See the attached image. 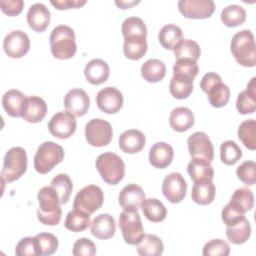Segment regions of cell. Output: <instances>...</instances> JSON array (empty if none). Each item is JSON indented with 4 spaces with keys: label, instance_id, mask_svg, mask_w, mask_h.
Wrapping results in <instances>:
<instances>
[{
    "label": "cell",
    "instance_id": "816d5d0a",
    "mask_svg": "<svg viewBox=\"0 0 256 256\" xmlns=\"http://www.w3.org/2000/svg\"><path fill=\"white\" fill-rule=\"evenodd\" d=\"M72 253L75 256H93L96 254V246L90 239L80 238L74 243Z\"/></svg>",
    "mask_w": 256,
    "mask_h": 256
},
{
    "label": "cell",
    "instance_id": "74e56055",
    "mask_svg": "<svg viewBox=\"0 0 256 256\" xmlns=\"http://www.w3.org/2000/svg\"><path fill=\"white\" fill-rule=\"evenodd\" d=\"M173 51L176 59H190L196 62L201 54L200 46L191 39H182Z\"/></svg>",
    "mask_w": 256,
    "mask_h": 256
},
{
    "label": "cell",
    "instance_id": "681fc988",
    "mask_svg": "<svg viewBox=\"0 0 256 256\" xmlns=\"http://www.w3.org/2000/svg\"><path fill=\"white\" fill-rule=\"evenodd\" d=\"M240 181L246 185H254L256 181V164L254 161H244L236 170Z\"/></svg>",
    "mask_w": 256,
    "mask_h": 256
},
{
    "label": "cell",
    "instance_id": "7c38bea8",
    "mask_svg": "<svg viewBox=\"0 0 256 256\" xmlns=\"http://www.w3.org/2000/svg\"><path fill=\"white\" fill-rule=\"evenodd\" d=\"M178 9L186 18L206 19L214 13L215 3L212 0H180Z\"/></svg>",
    "mask_w": 256,
    "mask_h": 256
},
{
    "label": "cell",
    "instance_id": "6da1fadb",
    "mask_svg": "<svg viewBox=\"0 0 256 256\" xmlns=\"http://www.w3.org/2000/svg\"><path fill=\"white\" fill-rule=\"evenodd\" d=\"M37 199L39 203L37 210L38 220L44 225H57L61 220L62 210L56 191L51 186H45L38 191Z\"/></svg>",
    "mask_w": 256,
    "mask_h": 256
},
{
    "label": "cell",
    "instance_id": "3957f363",
    "mask_svg": "<svg viewBox=\"0 0 256 256\" xmlns=\"http://www.w3.org/2000/svg\"><path fill=\"white\" fill-rule=\"evenodd\" d=\"M49 41L51 53L57 59H70L76 53L75 33L73 29L67 25L55 27L50 34Z\"/></svg>",
    "mask_w": 256,
    "mask_h": 256
},
{
    "label": "cell",
    "instance_id": "ba28073f",
    "mask_svg": "<svg viewBox=\"0 0 256 256\" xmlns=\"http://www.w3.org/2000/svg\"><path fill=\"white\" fill-rule=\"evenodd\" d=\"M119 227L124 241L129 245H137L144 238V228L137 211H123L119 215Z\"/></svg>",
    "mask_w": 256,
    "mask_h": 256
},
{
    "label": "cell",
    "instance_id": "b9f144b4",
    "mask_svg": "<svg viewBox=\"0 0 256 256\" xmlns=\"http://www.w3.org/2000/svg\"><path fill=\"white\" fill-rule=\"evenodd\" d=\"M121 32L124 38L136 37V36H147V28L144 21L136 16L126 18L121 27Z\"/></svg>",
    "mask_w": 256,
    "mask_h": 256
},
{
    "label": "cell",
    "instance_id": "f35d334b",
    "mask_svg": "<svg viewBox=\"0 0 256 256\" xmlns=\"http://www.w3.org/2000/svg\"><path fill=\"white\" fill-rule=\"evenodd\" d=\"M90 225V215L76 209H73L67 214L64 222L65 228L72 232L84 231Z\"/></svg>",
    "mask_w": 256,
    "mask_h": 256
},
{
    "label": "cell",
    "instance_id": "5b68a950",
    "mask_svg": "<svg viewBox=\"0 0 256 256\" xmlns=\"http://www.w3.org/2000/svg\"><path fill=\"white\" fill-rule=\"evenodd\" d=\"M200 88L208 95L209 103L215 108H221L229 101L230 89L215 72H208L202 77Z\"/></svg>",
    "mask_w": 256,
    "mask_h": 256
},
{
    "label": "cell",
    "instance_id": "c3c4849f",
    "mask_svg": "<svg viewBox=\"0 0 256 256\" xmlns=\"http://www.w3.org/2000/svg\"><path fill=\"white\" fill-rule=\"evenodd\" d=\"M230 253L228 243L222 239H213L207 242L203 247L202 254L204 256H227Z\"/></svg>",
    "mask_w": 256,
    "mask_h": 256
},
{
    "label": "cell",
    "instance_id": "7bdbcfd3",
    "mask_svg": "<svg viewBox=\"0 0 256 256\" xmlns=\"http://www.w3.org/2000/svg\"><path fill=\"white\" fill-rule=\"evenodd\" d=\"M34 237L36 239L38 255L47 256L52 255L56 252L59 243L57 237L54 234L42 232Z\"/></svg>",
    "mask_w": 256,
    "mask_h": 256
},
{
    "label": "cell",
    "instance_id": "f6af8a7d",
    "mask_svg": "<svg viewBox=\"0 0 256 256\" xmlns=\"http://www.w3.org/2000/svg\"><path fill=\"white\" fill-rule=\"evenodd\" d=\"M230 202L240 208L243 212H247L253 208L254 196L249 188L242 187L234 191Z\"/></svg>",
    "mask_w": 256,
    "mask_h": 256
},
{
    "label": "cell",
    "instance_id": "52a82bcc",
    "mask_svg": "<svg viewBox=\"0 0 256 256\" xmlns=\"http://www.w3.org/2000/svg\"><path fill=\"white\" fill-rule=\"evenodd\" d=\"M27 169V154L22 147L9 149L3 160L1 178L3 182H13L19 179Z\"/></svg>",
    "mask_w": 256,
    "mask_h": 256
},
{
    "label": "cell",
    "instance_id": "4316f807",
    "mask_svg": "<svg viewBox=\"0 0 256 256\" xmlns=\"http://www.w3.org/2000/svg\"><path fill=\"white\" fill-rule=\"evenodd\" d=\"M193 112L187 107L174 108L169 116L170 126L177 132H184L194 125Z\"/></svg>",
    "mask_w": 256,
    "mask_h": 256
},
{
    "label": "cell",
    "instance_id": "ab89813d",
    "mask_svg": "<svg viewBox=\"0 0 256 256\" xmlns=\"http://www.w3.org/2000/svg\"><path fill=\"white\" fill-rule=\"evenodd\" d=\"M50 186L56 191L61 204H65L68 202L72 193L73 184L70 177L67 174L60 173L56 175L52 179Z\"/></svg>",
    "mask_w": 256,
    "mask_h": 256
},
{
    "label": "cell",
    "instance_id": "4fadbf2b",
    "mask_svg": "<svg viewBox=\"0 0 256 256\" xmlns=\"http://www.w3.org/2000/svg\"><path fill=\"white\" fill-rule=\"evenodd\" d=\"M189 154L192 158H200L211 162L214 158V147L208 135L204 132H195L187 139Z\"/></svg>",
    "mask_w": 256,
    "mask_h": 256
},
{
    "label": "cell",
    "instance_id": "603a6c76",
    "mask_svg": "<svg viewBox=\"0 0 256 256\" xmlns=\"http://www.w3.org/2000/svg\"><path fill=\"white\" fill-rule=\"evenodd\" d=\"M174 157V151L171 145L165 142H157L152 145L149 151L150 164L159 169L168 167Z\"/></svg>",
    "mask_w": 256,
    "mask_h": 256
},
{
    "label": "cell",
    "instance_id": "277c9868",
    "mask_svg": "<svg viewBox=\"0 0 256 256\" xmlns=\"http://www.w3.org/2000/svg\"><path fill=\"white\" fill-rule=\"evenodd\" d=\"M96 168L102 179L110 185L118 184L125 175V164L113 152H104L96 159Z\"/></svg>",
    "mask_w": 256,
    "mask_h": 256
},
{
    "label": "cell",
    "instance_id": "9a60e30c",
    "mask_svg": "<svg viewBox=\"0 0 256 256\" xmlns=\"http://www.w3.org/2000/svg\"><path fill=\"white\" fill-rule=\"evenodd\" d=\"M186 191L187 183L180 173L173 172L164 178L162 183V192L169 202H181L186 195Z\"/></svg>",
    "mask_w": 256,
    "mask_h": 256
},
{
    "label": "cell",
    "instance_id": "e575fe53",
    "mask_svg": "<svg viewBox=\"0 0 256 256\" xmlns=\"http://www.w3.org/2000/svg\"><path fill=\"white\" fill-rule=\"evenodd\" d=\"M163 250L162 240L154 234H146L141 242L137 244V252L141 256H160Z\"/></svg>",
    "mask_w": 256,
    "mask_h": 256
},
{
    "label": "cell",
    "instance_id": "ac0fdd59",
    "mask_svg": "<svg viewBox=\"0 0 256 256\" xmlns=\"http://www.w3.org/2000/svg\"><path fill=\"white\" fill-rule=\"evenodd\" d=\"M143 189L136 184H128L120 191L118 201L125 211H137L145 200Z\"/></svg>",
    "mask_w": 256,
    "mask_h": 256
},
{
    "label": "cell",
    "instance_id": "60d3db41",
    "mask_svg": "<svg viewBox=\"0 0 256 256\" xmlns=\"http://www.w3.org/2000/svg\"><path fill=\"white\" fill-rule=\"evenodd\" d=\"M238 137L246 148L256 149V122L254 119L245 120L239 125Z\"/></svg>",
    "mask_w": 256,
    "mask_h": 256
},
{
    "label": "cell",
    "instance_id": "f1b7e54d",
    "mask_svg": "<svg viewBox=\"0 0 256 256\" xmlns=\"http://www.w3.org/2000/svg\"><path fill=\"white\" fill-rule=\"evenodd\" d=\"M187 172L193 182L200 180H212L214 176V169L211 162L200 158H192L188 163Z\"/></svg>",
    "mask_w": 256,
    "mask_h": 256
},
{
    "label": "cell",
    "instance_id": "f5cc1de1",
    "mask_svg": "<svg viewBox=\"0 0 256 256\" xmlns=\"http://www.w3.org/2000/svg\"><path fill=\"white\" fill-rule=\"evenodd\" d=\"M1 10L8 16H16L22 12L24 2L22 0H1Z\"/></svg>",
    "mask_w": 256,
    "mask_h": 256
},
{
    "label": "cell",
    "instance_id": "d4e9b609",
    "mask_svg": "<svg viewBox=\"0 0 256 256\" xmlns=\"http://www.w3.org/2000/svg\"><path fill=\"white\" fill-rule=\"evenodd\" d=\"M236 108L241 114H251L256 109V78L253 77L244 91L240 92L236 101Z\"/></svg>",
    "mask_w": 256,
    "mask_h": 256
},
{
    "label": "cell",
    "instance_id": "db71d44e",
    "mask_svg": "<svg viewBox=\"0 0 256 256\" xmlns=\"http://www.w3.org/2000/svg\"><path fill=\"white\" fill-rule=\"evenodd\" d=\"M55 8L59 10L78 8L86 3V0H51L50 2Z\"/></svg>",
    "mask_w": 256,
    "mask_h": 256
},
{
    "label": "cell",
    "instance_id": "8d00e7d4",
    "mask_svg": "<svg viewBox=\"0 0 256 256\" xmlns=\"http://www.w3.org/2000/svg\"><path fill=\"white\" fill-rule=\"evenodd\" d=\"M246 20L245 9L237 4H231L225 7L221 12V21L227 27H236Z\"/></svg>",
    "mask_w": 256,
    "mask_h": 256
},
{
    "label": "cell",
    "instance_id": "2e32d148",
    "mask_svg": "<svg viewBox=\"0 0 256 256\" xmlns=\"http://www.w3.org/2000/svg\"><path fill=\"white\" fill-rule=\"evenodd\" d=\"M96 104L101 111L114 114L123 106V95L115 87H105L97 93Z\"/></svg>",
    "mask_w": 256,
    "mask_h": 256
},
{
    "label": "cell",
    "instance_id": "44dd1931",
    "mask_svg": "<svg viewBox=\"0 0 256 256\" xmlns=\"http://www.w3.org/2000/svg\"><path fill=\"white\" fill-rule=\"evenodd\" d=\"M146 143L144 134L137 129H129L124 131L118 140L120 149L128 154H134L140 152Z\"/></svg>",
    "mask_w": 256,
    "mask_h": 256
},
{
    "label": "cell",
    "instance_id": "cb8c5ba5",
    "mask_svg": "<svg viewBox=\"0 0 256 256\" xmlns=\"http://www.w3.org/2000/svg\"><path fill=\"white\" fill-rule=\"evenodd\" d=\"M110 69L108 64L102 59H92L84 69V75L87 81L93 85H100L107 81Z\"/></svg>",
    "mask_w": 256,
    "mask_h": 256
},
{
    "label": "cell",
    "instance_id": "8992f818",
    "mask_svg": "<svg viewBox=\"0 0 256 256\" xmlns=\"http://www.w3.org/2000/svg\"><path fill=\"white\" fill-rule=\"evenodd\" d=\"M64 158V149L57 143L46 141L40 144L34 156V168L40 174L51 171Z\"/></svg>",
    "mask_w": 256,
    "mask_h": 256
},
{
    "label": "cell",
    "instance_id": "83f0119b",
    "mask_svg": "<svg viewBox=\"0 0 256 256\" xmlns=\"http://www.w3.org/2000/svg\"><path fill=\"white\" fill-rule=\"evenodd\" d=\"M192 200L199 205H208L215 198V186L212 180H200L194 182L191 191Z\"/></svg>",
    "mask_w": 256,
    "mask_h": 256
},
{
    "label": "cell",
    "instance_id": "7402d4cb",
    "mask_svg": "<svg viewBox=\"0 0 256 256\" xmlns=\"http://www.w3.org/2000/svg\"><path fill=\"white\" fill-rule=\"evenodd\" d=\"M116 231L115 219L107 213L96 216L91 222V233L94 237L101 240L112 238Z\"/></svg>",
    "mask_w": 256,
    "mask_h": 256
},
{
    "label": "cell",
    "instance_id": "f907efd6",
    "mask_svg": "<svg viewBox=\"0 0 256 256\" xmlns=\"http://www.w3.org/2000/svg\"><path fill=\"white\" fill-rule=\"evenodd\" d=\"M15 254L17 256H36V255H38L35 237L22 238L16 245Z\"/></svg>",
    "mask_w": 256,
    "mask_h": 256
},
{
    "label": "cell",
    "instance_id": "ee69618b",
    "mask_svg": "<svg viewBox=\"0 0 256 256\" xmlns=\"http://www.w3.org/2000/svg\"><path fill=\"white\" fill-rule=\"evenodd\" d=\"M242 157V150L232 140L224 141L220 146V158L225 165H234Z\"/></svg>",
    "mask_w": 256,
    "mask_h": 256
},
{
    "label": "cell",
    "instance_id": "7dc6e473",
    "mask_svg": "<svg viewBox=\"0 0 256 256\" xmlns=\"http://www.w3.org/2000/svg\"><path fill=\"white\" fill-rule=\"evenodd\" d=\"M221 218L227 226H233L245 218V212L235 206L233 203H227L221 212Z\"/></svg>",
    "mask_w": 256,
    "mask_h": 256
},
{
    "label": "cell",
    "instance_id": "11a10c76",
    "mask_svg": "<svg viewBox=\"0 0 256 256\" xmlns=\"http://www.w3.org/2000/svg\"><path fill=\"white\" fill-rule=\"evenodd\" d=\"M139 1H124V0H120V1H115V4L120 7L121 9H127L130 8L131 6L138 4Z\"/></svg>",
    "mask_w": 256,
    "mask_h": 256
},
{
    "label": "cell",
    "instance_id": "7a4b0ae2",
    "mask_svg": "<svg viewBox=\"0 0 256 256\" xmlns=\"http://www.w3.org/2000/svg\"><path fill=\"white\" fill-rule=\"evenodd\" d=\"M230 50L238 64L245 67H254L256 58V46L253 33L241 30L234 34L230 43Z\"/></svg>",
    "mask_w": 256,
    "mask_h": 256
},
{
    "label": "cell",
    "instance_id": "9c48e42d",
    "mask_svg": "<svg viewBox=\"0 0 256 256\" xmlns=\"http://www.w3.org/2000/svg\"><path fill=\"white\" fill-rule=\"evenodd\" d=\"M103 201L104 195L101 188L97 185H88L77 192L73 202V209L91 215L102 206Z\"/></svg>",
    "mask_w": 256,
    "mask_h": 256
},
{
    "label": "cell",
    "instance_id": "f546056e",
    "mask_svg": "<svg viewBox=\"0 0 256 256\" xmlns=\"http://www.w3.org/2000/svg\"><path fill=\"white\" fill-rule=\"evenodd\" d=\"M169 91L174 98L185 99L193 91V79L185 75L173 74L169 84Z\"/></svg>",
    "mask_w": 256,
    "mask_h": 256
},
{
    "label": "cell",
    "instance_id": "836d02e7",
    "mask_svg": "<svg viewBox=\"0 0 256 256\" xmlns=\"http://www.w3.org/2000/svg\"><path fill=\"white\" fill-rule=\"evenodd\" d=\"M144 216L151 222L158 223L166 218L167 210L164 204L156 198L145 199L141 205Z\"/></svg>",
    "mask_w": 256,
    "mask_h": 256
},
{
    "label": "cell",
    "instance_id": "bcb514c9",
    "mask_svg": "<svg viewBox=\"0 0 256 256\" xmlns=\"http://www.w3.org/2000/svg\"><path fill=\"white\" fill-rule=\"evenodd\" d=\"M199 67L196 61L190 59H176V62L173 66V74H180L195 79L198 75Z\"/></svg>",
    "mask_w": 256,
    "mask_h": 256
},
{
    "label": "cell",
    "instance_id": "4dcf8cb0",
    "mask_svg": "<svg viewBox=\"0 0 256 256\" xmlns=\"http://www.w3.org/2000/svg\"><path fill=\"white\" fill-rule=\"evenodd\" d=\"M166 74V66L160 59H149L141 66V75L147 82L161 81Z\"/></svg>",
    "mask_w": 256,
    "mask_h": 256
},
{
    "label": "cell",
    "instance_id": "8fae6325",
    "mask_svg": "<svg viewBox=\"0 0 256 256\" xmlns=\"http://www.w3.org/2000/svg\"><path fill=\"white\" fill-rule=\"evenodd\" d=\"M75 116L68 111H60L52 116L48 123L49 132L56 138L67 139L76 131Z\"/></svg>",
    "mask_w": 256,
    "mask_h": 256
},
{
    "label": "cell",
    "instance_id": "30bf717a",
    "mask_svg": "<svg viewBox=\"0 0 256 256\" xmlns=\"http://www.w3.org/2000/svg\"><path fill=\"white\" fill-rule=\"evenodd\" d=\"M112 136L111 124L106 120L92 119L85 125V137L91 146H106L111 142Z\"/></svg>",
    "mask_w": 256,
    "mask_h": 256
},
{
    "label": "cell",
    "instance_id": "1f68e13d",
    "mask_svg": "<svg viewBox=\"0 0 256 256\" xmlns=\"http://www.w3.org/2000/svg\"><path fill=\"white\" fill-rule=\"evenodd\" d=\"M182 37L183 33L181 28L175 24L164 25L158 33V40L160 44L168 50H174L177 44L183 39Z\"/></svg>",
    "mask_w": 256,
    "mask_h": 256
},
{
    "label": "cell",
    "instance_id": "ffe728a7",
    "mask_svg": "<svg viewBox=\"0 0 256 256\" xmlns=\"http://www.w3.org/2000/svg\"><path fill=\"white\" fill-rule=\"evenodd\" d=\"M27 23L35 32H43L50 23V11L42 3H34L27 12Z\"/></svg>",
    "mask_w": 256,
    "mask_h": 256
},
{
    "label": "cell",
    "instance_id": "484cf974",
    "mask_svg": "<svg viewBox=\"0 0 256 256\" xmlns=\"http://www.w3.org/2000/svg\"><path fill=\"white\" fill-rule=\"evenodd\" d=\"M26 96L19 90H8L2 97V106L5 112L12 117H21Z\"/></svg>",
    "mask_w": 256,
    "mask_h": 256
},
{
    "label": "cell",
    "instance_id": "d6a6232c",
    "mask_svg": "<svg viewBox=\"0 0 256 256\" xmlns=\"http://www.w3.org/2000/svg\"><path fill=\"white\" fill-rule=\"evenodd\" d=\"M147 51L146 37L136 36L124 38L123 52L124 55L131 60L141 59Z\"/></svg>",
    "mask_w": 256,
    "mask_h": 256
},
{
    "label": "cell",
    "instance_id": "e0dca14e",
    "mask_svg": "<svg viewBox=\"0 0 256 256\" xmlns=\"http://www.w3.org/2000/svg\"><path fill=\"white\" fill-rule=\"evenodd\" d=\"M64 106L66 111L75 117H81L87 113L90 106V99L83 89L73 88L66 93Z\"/></svg>",
    "mask_w": 256,
    "mask_h": 256
},
{
    "label": "cell",
    "instance_id": "5bb4252c",
    "mask_svg": "<svg viewBox=\"0 0 256 256\" xmlns=\"http://www.w3.org/2000/svg\"><path fill=\"white\" fill-rule=\"evenodd\" d=\"M3 48L9 57L21 58L26 55L30 49L29 37L21 30H14L5 36Z\"/></svg>",
    "mask_w": 256,
    "mask_h": 256
},
{
    "label": "cell",
    "instance_id": "d6986e66",
    "mask_svg": "<svg viewBox=\"0 0 256 256\" xmlns=\"http://www.w3.org/2000/svg\"><path fill=\"white\" fill-rule=\"evenodd\" d=\"M47 113V104L39 96L26 97L21 117L29 123L41 122Z\"/></svg>",
    "mask_w": 256,
    "mask_h": 256
},
{
    "label": "cell",
    "instance_id": "d590c367",
    "mask_svg": "<svg viewBox=\"0 0 256 256\" xmlns=\"http://www.w3.org/2000/svg\"><path fill=\"white\" fill-rule=\"evenodd\" d=\"M226 235L232 244L240 245L245 243L251 235V226L249 221L244 218L233 226H227Z\"/></svg>",
    "mask_w": 256,
    "mask_h": 256
}]
</instances>
